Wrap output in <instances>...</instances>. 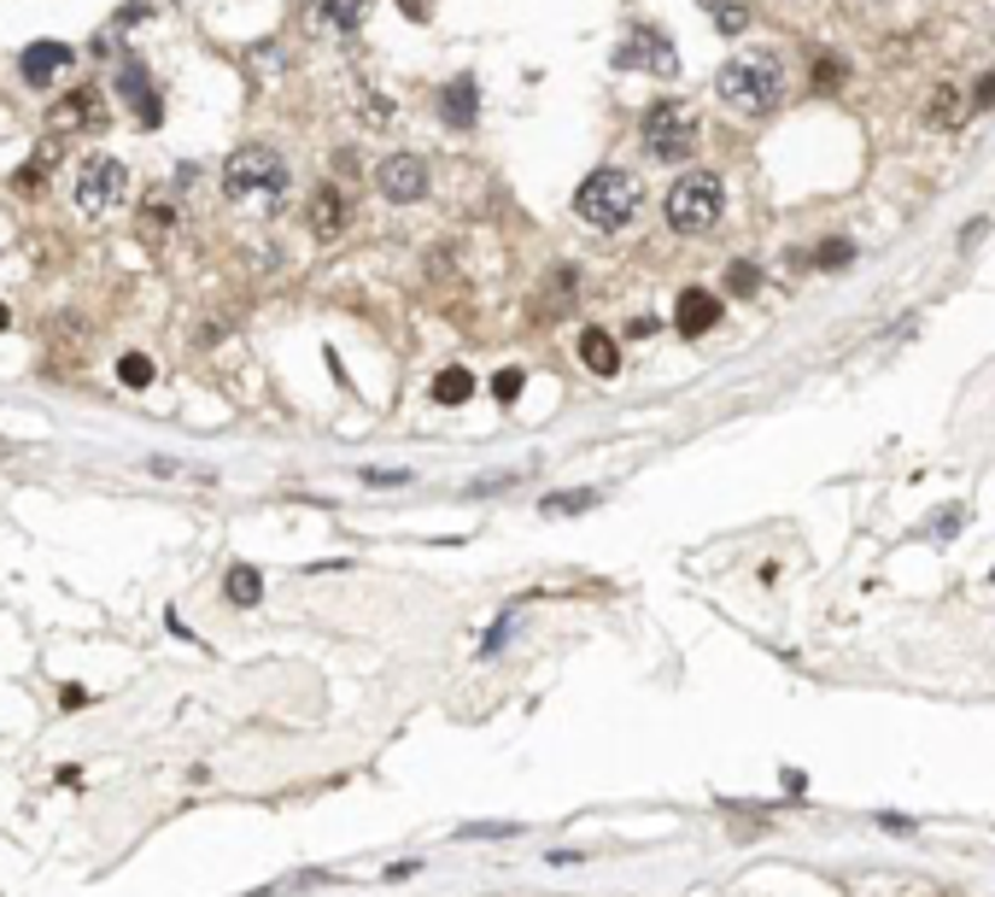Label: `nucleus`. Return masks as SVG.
I'll use <instances>...</instances> for the list:
<instances>
[{"mask_svg": "<svg viewBox=\"0 0 995 897\" xmlns=\"http://www.w3.org/2000/svg\"><path fill=\"white\" fill-rule=\"evenodd\" d=\"M715 94L727 100L732 112L743 118H767L784 106V59L773 48H756V53H732L727 65L715 71Z\"/></svg>", "mask_w": 995, "mask_h": 897, "instance_id": "nucleus-1", "label": "nucleus"}, {"mask_svg": "<svg viewBox=\"0 0 995 897\" xmlns=\"http://www.w3.org/2000/svg\"><path fill=\"white\" fill-rule=\"evenodd\" d=\"M638 212H645V182L620 165H597L586 182L574 188V217L586 230H604V235H620L633 230Z\"/></svg>", "mask_w": 995, "mask_h": 897, "instance_id": "nucleus-2", "label": "nucleus"}, {"mask_svg": "<svg viewBox=\"0 0 995 897\" xmlns=\"http://www.w3.org/2000/svg\"><path fill=\"white\" fill-rule=\"evenodd\" d=\"M287 182H294L287 159H281L276 147H264V141H253V147H235L229 159H223V194H229L235 206L276 212L281 200H287Z\"/></svg>", "mask_w": 995, "mask_h": 897, "instance_id": "nucleus-3", "label": "nucleus"}, {"mask_svg": "<svg viewBox=\"0 0 995 897\" xmlns=\"http://www.w3.org/2000/svg\"><path fill=\"white\" fill-rule=\"evenodd\" d=\"M720 212H727V182L715 171H686L661 200V217H668L674 235H709Z\"/></svg>", "mask_w": 995, "mask_h": 897, "instance_id": "nucleus-4", "label": "nucleus"}, {"mask_svg": "<svg viewBox=\"0 0 995 897\" xmlns=\"http://www.w3.org/2000/svg\"><path fill=\"white\" fill-rule=\"evenodd\" d=\"M638 147H645L656 165H686L697 153V112L686 100H656V106H645V118H638Z\"/></svg>", "mask_w": 995, "mask_h": 897, "instance_id": "nucleus-5", "label": "nucleus"}, {"mask_svg": "<svg viewBox=\"0 0 995 897\" xmlns=\"http://www.w3.org/2000/svg\"><path fill=\"white\" fill-rule=\"evenodd\" d=\"M123 194H130V171H123V159H112V153H89L71 176V200L89 217L123 206Z\"/></svg>", "mask_w": 995, "mask_h": 897, "instance_id": "nucleus-6", "label": "nucleus"}, {"mask_svg": "<svg viewBox=\"0 0 995 897\" xmlns=\"http://www.w3.org/2000/svg\"><path fill=\"white\" fill-rule=\"evenodd\" d=\"M615 65L620 71H656V77H679V48L661 35L656 24H633L627 42L615 48Z\"/></svg>", "mask_w": 995, "mask_h": 897, "instance_id": "nucleus-7", "label": "nucleus"}, {"mask_svg": "<svg viewBox=\"0 0 995 897\" xmlns=\"http://www.w3.org/2000/svg\"><path fill=\"white\" fill-rule=\"evenodd\" d=\"M376 188L387 206H417L428 200V159L422 153H392L376 165Z\"/></svg>", "mask_w": 995, "mask_h": 897, "instance_id": "nucleus-8", "label": "nucleus"}, {"mask_svg": "<svg viewBox=\"0 0 995 897\" xmlns=\"http://www.w3.org/2000/svg\"><path fill=\"white\" fill-rule=\"evenodd\" d=\"M117 94H123V106L135 112L141 130H158L164 100H158V89H153V77H147V65H141V59H123V65H117Z\"/></svg>", "mask_w": 995, "mask_h": 897, "instance_id": "nucleus-9", "label": "nucleus"}, {"mask_svg": "<svg viewBox=\"0 0 995 897\" xmlns=\"http://www.w3.org/2000/svg\"><path fill=\"white\" fill-rule=\"evenodd\" d=\"M720 312H727V305H720V294H709V288H686L679 294V305H674V329L686 335V340H702L720 323Z\"/></svg>", "mask_w": 995, "mask_h": 897, "instance_id": "nucleus-10", "label": "nucleus"}, {"mask_svg": "<svg viewBox=\"0 0 995 897\" xmlns=\"http://www.w3.org/2000/svg\"><path fill=\"white\" fill-rule=\"evenodd\" d=\"M346 223H351V200H346V188L322 182V188L310 194V235H317V241H335V235H346Z\"/></svg>", "mask_w": 995, "mask_h": 897, "instance_id": "nucleus-11", "label": "nucleus"}, {"mask_svg": "<svg viewBox=\"0 0 995 897\" xmlns=\"http://www.w3.org/2000/svg\"><path fill=\"white\" fill-rule=\"evenodd\" d=\"M440 118H445V130H474V118H481V83H474L469 71L440 89Z\"/></svg>", "mask_w": 995, "mask_h": 897, "instance_id": "nucleus-12", "label": "nucleus"}, {"mask_svg": "<svg viewBox=\"0 0 995 897\" xmlns=\"http://www.w3.org/2000/svg\"><path fill=\"white\" fill-rule=\"evenodd\" d=\"M65 65H71V48H65V42H30L24 53H18V77H24L30 89H48Z\"/></svg>", "mask_w": 995, "mask_h": 897, "instance_id": "nucleus-13", "label": "nucleus"}, {"mask_svg": "<svg viewBox=\"0 0 995 897\" xmlns=\"http://www.w3.org/2000/svg\"><path fill=\"white\" fill-rule=\"evenodd\" d=\"M579 364H586L592 376H615L620 370V346L609 329H579Z\"/></svg>", "mask_w": 995, "mask_h": 897, "instance_id": "nucleus-14", "label": "nucleus"}, {"mask_svg": "<svg viewBox=\"0 0 995 897\" xmlns=\"http://www.w3.org/2000/svg\"><path fill=\"white\" fill-rule=\"evenodd\" d=\"M310 18H317L322 30H340L351 35L369 18V0H310Z\"/></svg>", "mask_w": 995, "mask_h": 897, "instance_id": "nucleus-15", "label": "nucleus"}, {"mask_svg": "<svg viewBox=\"0 0 995 897\" xmlns=\"http://www.w3.org/2000/svg\"><path fill=\"white\" fill-rule=\"evenodd\" d=\"M925 124H931V130H961V124H966V100H961L955 83H943L937 94L925 100Z\"/></svg>", "mask_w": 995, "mask_h": 897, "instance_id": "nucleus-16", "label": "nucleus"}, {"mask_svg": "<svg viewBox=\"0 0 995 897\" xmlns=\"http://www.w3.org/2000/svg\"><path fill=\"white\" fill-rule=\"evenodd\" d=\"M474 387H481V381H474V370H463V364H445V370L433 376L428 394H433V405H463V399H474Z\"/></svg>", "mask_w": 995, "mask_h": 897, "instance_id": "nucleus-17", "label": "nucleus"}, {"mask_svg": "<svg viewBox=\"0 0 995 897\" xmlns=\"http://www.w3.org/2000/svg\"><path fill=\"white\" fill-rule=\"evenodd\" d=\"M223 593H229V599L246 610V604H258V599H264V575H258L253 563H235L229 575H223Z\"/></svg>", "mask_w": 995, "mask_h": 897, "instance_id": "nucleus-18", "label": "nucleus"}, {"mask_svg": "<svg viewBox=\"0 0 995 897\" xmlns=\"http://www.w3.org/2000/svg\"><path fill=\"white\" fill-rule=\"evenodd\" d=\"M94 106H100V100H94V89H76V94H65V100H59L53 112H59V124H100V112H94Z\"/></svg>", "mask_w": 995, "mask_h": 897, "instance_id": "nucleus-19", "label": "nucleus"}, {"mask_svg": "<svg viewBox=\"0 0 995 897\" xmlns=\"http://www.w3.org/2000/svg\"><path fill=\"white\" fill-rule=\"evenodd\" d=\"M756 288H761V271H756L750 258H732V264H727V294H732V299H756Z\"/></svg>", "mask_w": 995, "mask_h": 897, "instance_id": "nucleus-20", "label": "nucleus"}, {"mask_svg": "<svg viewBox=\"0 0 995 897\" xmlns=\"http://www.w3.org/2000/svg\"><path fill=\"white\" fill-rule=\"evenodd\" d=\"M117 381L123 387H153V358L147 353H123L117 358Z\"/></svg>", "mask_w": 995, "mask_h": 897, "instance_id": "nucleus-21", "label": "nucleus"}, {"mask_svg": "<svg viewBox=\"0 0 995 897\" xmlns=\"http://www.w3.org/2000/svg\"><path fill=\"white\" fill-rule=\"evenodd\" d=\"M702 7L715 12V24L727 30V35H738L743 24H750V7H743V0H702Z\"/></svg>", "mask_w": 995, "mask_h": 897, "instance_id": "nucleus-22", "label": "nucleus"}, {"mask_svg": "<svg viewBox=\"0 0 995 897\" xmlns=\"http://www.w3.org/2000/svg\"><path fill=\"white\" fill-rule=\"evenodd\" d=\"M597 499H604L597 487H592V493H551V499H545V517H574V511H592Z\"/></svg>", "mask_w": 995, "mask_h": 897, "instance_id": "nucleus-23", "label": "nucleus"}, {"mask_svg": "<svg viewBox=\"0 0 995 897\" xmlns=\"http://www.w3.org/2000/svg\"><path fill=\"white\" fill-rule=\"evenodd\" d=\"M522 387H527V376L510 364V370H498V376H492V399H498V405H515V399H522Z\"/></svg>", "mask_w": 995, "mask_h": 897, "instance_id": "nucleus-24", "label": "nucleus"}, {"mask_svg": "<svg viewBox=\"0 0 995 897\" xmlns=\"http://www.w3.org/2000/svg\"><path fill=\"white\" fill-rule=\"evenodd\" d=\"M849 258H855V247H849V241H825V247L814 253V271H843Z\"/></svg>", "mask_w": 995, "mask_h": 897, "instance_id": "nucleus-25", "label": "nucleus"}, {"mask_svg": "<svg viewBox=\"0 0 995 897\" xmlns=\"http://www.w3.org/2000/svg\"><path fill=\"white\" fill-rule=\"evenodd\" d=\"M510 634H515V616H504V622H492V634L481 640V658H492V651H498V645H504Z\"/></svg>", "mask_w": 995, "mask_h": 897, "instance_id": "nucleus-26", "label": "nucleus"}, {"mask_svg": "<svg viewBox=\"0 0 995 897\" xmlns=\"http://www.w3.org/2000/svg\"><path fill=\"white\" fill-rule=\"evenodd\" d=\"M363 481L369 487H399V481H410V470H363Z\"/></svg>", "mask_w": 995, "mask_h": 897, "instance_id": "nucleus-27", "label": "nucleus"}, {"mask_svg": "<svg viewBox=\"0 0 995 897\" xmlns=\"http://www.w3.org/2000/svg\"><path fill=\"white\" fill-rule=\"evenodd\" d=\"M972 106H978V112L995 106V77H978V89H972Z\"/></svg>", "mask_w": 995, "mask_h": 897, "instance_id": "nucleus-28", "label": "nucleus"}, {"mask_svg": "<svg viewBox=\"0 0 995 897\" xmlns=\"http://www.w3.org/2000/svg\"><path fill=\"white\" fill-rule=\"evenodd\" d=\"M838 77H843V71H838V59H820V71H814V83H820V89H832V83H838Z\"/></svg>", "mask_w": 995, "mask_h": 897, "instance_id": "nucleus-29", "label": "nucleus"}, {"mask_svg": "<svg viewBox=\"0 0 995 897\" xmlns=\"http://www.w3.org/2000/svg\"><path fill=\"white\" fill-rule=\"evenodd\" d=\"M7 323H12V312H7V305H0V335H7Z\"/></svg>", "mask_w": 995, "mask_h": 897, "instance_id": "nucleus-30", "label": "nucleus"}, {"mask_svg": "<svg viewBox=\"0 0 995 897\" xmlns=\"http://www.w3.org/2000/svg\"><path fill=\"white\" fill-rule=\"evenodd\" d=\"M7 452H12V440H0V458H7Z\"/></svg>", "mask_w": 995, "mask_h": 897, "instance_id": "nucleus-31", "label": "nucleus"}]
</instances>
